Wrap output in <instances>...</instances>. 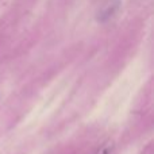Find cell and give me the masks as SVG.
<instances>
[{
	"instance_id": "cell-1",
	"label": "cell",
	"mask_w": 154,
	"mask_h": 154,
	"mask_svg": "<svg viewBox=\"0 0 154 154\" xmlns=\"http://www.w3.org/2000/svg\"><path fill=\"white\" fill-rule=\"evenodd\" d=\"M120 5H122L120 0H106L96 12V20L100 22V23H106V22L111 20L119 11Z\"/></svg>"
},
{
	"instance_id": "cell-2",
	"label": "cell",
	"mask_w": 154,
	"mask_h": 154,
	"mask_svg": "<svg viewBox=\"0 0 154 154\" xmlns=\"http://www.w3.org/2000/svg\"><path fill=\"white\" fill-rule=\"evenodd\" d=\"M114 152V142H106L97 149L96 154H112Z\"/></svg>"
}]
</instances>
